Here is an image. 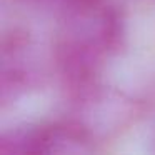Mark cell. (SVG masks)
<instances>
[{
    "label": "cell",
    "mask_w": 155,
    "mask_h": 155,
    "mask_svg": "<svg viewBox=\"0 0 155 155\" xmlns=\"http://www.w3.org/2000/svg\"><path fill=\"white\" fill-rule=\"evenodd\" d=\"M18 2L32 7L54 10L60 14L65 22L84 18L105 5L104 0H18Z\"/></svg>",
    "instance_id": "cell-3"
},
{
    "label": "cell",
    "mask_w": 155,
    "mask_h": 155,
    "mask_svg": "<svg viewBox=\"0 0 155 155\" xmlns=\"http://www.w3.org/2000/svg\"><path fill=\"white\" fill-rule=\"evenodd\" d=\"M94 143L65 118L17 127L2 137V155H92Z\"/></svg>",
    "instance_id": "cell-1"
},
{
    "label": "cell",
    "mask_w": 155,
    "mask_h": 155,
    "mask_svg": "<svg viewBox=\"0 0 155 155\" xmlns=\"http://www.w3.org/2000/svg\"><path fill=\"white\" fill-rule=\"evenodd\" d=\"M68 104L64 118L92 142L115 135L130 124L132 108L128 104L108 95L102 85L68 97Z\"/></svg>",
    "instance_id": "cell-2"
}]
</instances>
